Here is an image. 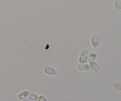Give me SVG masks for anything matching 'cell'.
Instances as JSON below:
<instances>
[{"mask_svg":"<svg viewBox=\"0 0 121 101\" xmlns=\"http://www.w3.org/2000/svg\"><path fill=\"white\" fill-rule=\"evenodd\" d=\"M88 54L89 51L85 49L83 50L80 53V55L79 57V62L80 64L86 63L88 61Z\"/></svg>","mask_w":121,"mask_h":101,"instance_id":"6da1fadb","label":"cell"},{"mask_svg":"<svg viewBox=\"0 0 121 101\" xmlns=\"http://www.w3.org/2000/svg\"><path fill=\"white\" fill-rule=\"evenodd\" d=\"M91 41L92 47L94 48H96L99 46V43H100V37L98 34H93L91 37Z\"/></svg>","mask_w":121,"mask_h":101,"instance_id":"7a4b0ae2","label":"cell"},{"mask_svg":"<svg viewBox=\"0 0 121 101\" xmlns=\"http://www.w3.org/2000/svg\"><path fill=\"white\" fill-rule=\"evenodd\" d=\"M44 72L45 74L50 76H56L57 75L56 70L53 67L50 66H46L44 68Z\"/></svg>","mask_w":121,"mask_h":101,"instance_id":"3957f363","label":"cell"},{"mask_svg":"<svg viewBox=\"0 0 121 101\" xmlns=\"http://www.w3.org/2000/svg\"><path fill=\"white\" fill-rule=\"evenodd\" d=\"M89 65L90 67H91V69L92 70L93 72H98L100 70V66L95 61H89Z\"/></svg>","mask_w":121,"mask_h":101,"instance_id":"277c9868","label":"cell"},{"mask_svg":"<svg viewBox=\"0 0 121 101\" xmlns=\"http://www.w3.org/2000/svg\"><path fill=\"white\" fill-rule=\"evenodd\" d=\"M78 69L82 72H88L91 70L89 65L87 63L83 64H79L78 65Z\"/></svg>","mask_w":121,"mask_h":101,"instance_id":"5b68a950","label":"cell"},{"mask_svg":"<svg viewBox=\"0 0 121 101\" xmlns=\"http://www.w3.org/2000/svg\"><path fill=\"white\" fill-rule=\"evenodd\" d=\"M30 92L27 90H24V91H21V92L18 94L17 98L19 100H23V99H26V98H27L28 95H29Z\"/></svg>","mask_w":121,"mask_h":101,"instance_id":"8992f818","label":"cell"},{"mask_svg":"<svg viewBox=\"0 0 121 101\" xmlns=\"http://www.w3.org/2000/svg\"><path fill=\"white\" fill-rule=\"evenodd\" d=\"M39 95L35 93H30V92L27 98L30 101H37L38 99H39Z\"/></svg>","mask_w":121,"mask_h":101,"instance_id":"52a82bcc","label":"cell"},{"mask_svg":"<svg viewBox=\"0 0 121 101\" xmlns=\"http://www.w3.org/2000/svg\"><path fill=\"white\" fill-rule=\"evenodd\" d=\"M98 56V54L95 52H91L88 54V61H95Z\"/></svg>","mask_w":121,"mask_h":101,"instance_id":"ba28073f","label":"cell"},{"mask_svg":"<svg viewBox=\"0 0 121 101\" xmlns=\"http://www.w3.org/2000/svg\"><path fill=\"white\" fill-rule=\"evenodd\" d=\"M114 8L117 11L121 9V0H116L114 3Z\"/></svg>","mask_w":121,"mask_h":101,"instance_id":"9c48e42d","label":"cell"},{"mask_svg":"<svg viewBox=\"0 0 121 101\" xmlns=\"http://www.w3.org/2000/svg\"><path fill=\"white\" fill-rule=\"evenodd\" d=\"M112 87L113 89L118 91H121V82H115L113 83Z\"/></svg>","mask_w":121,"mask_h":101,"instance_id":"30bf717a","label":"cell"},{"mask_svg":"<svg viewBox=\"0 0 121 101\" xmlns=\"http://www.w3.org/2000/svg\"><path fill=\"white\" fill-rule=\"evenodd\" d=\"M37 101H47V99L44 95H40L39 96V99H38Z\"/></svg>","mask_w":121,"mask_h":101,"instance_id":"8fae6325","label":"cell"},{"mask_svg":"<svg viewBox=\"0 0 121 101\" xmlns=\"http://www.w3.org/2000/svg\"><path fill=\"white\" fill-rule=\"evenodd\" d=\"M22 101H30L29 100V99H28V98H26V99H23V100H22Z\"/></svg>","mask_w":121,"mask_h":101,"instance_id":"7c38bea8","label":"cell"}]
</instances>
